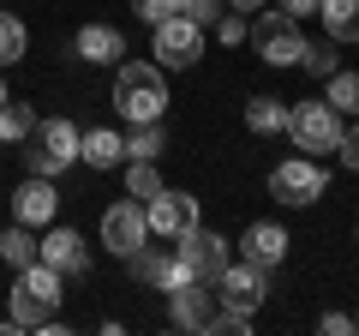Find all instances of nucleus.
<instances>
[{
  "instance_id": "f257e3e1",
  "label": "nucleus",
  "mask_w": 359,
  "mask_h": 336,
  "mask_svg": "<svg viewBox=\"0 0 359 336\" xmlns=\"http://www.w3.org/2000/svg\"><path fill=\"white\" fill-rule=\"evenodd\" d=\"M114 108L120 120H162L168 108V78L156 60H120L114 72Z\"/></svg>"
},
{
  "instance_id": "f03ea898",
  "label": "nucleus",
  "mask_w": 359,
  "mask_h": 336,
  "mask_svg": "<svg viewBox=\"0 0 359 336\" xmlns=\"http://www.w3.org/2000/svg\"><path fill=\"white\" fill-rule=\"evenodd\" d=\"M60 271H54V264H25V271H18V283L6 288V306H13V324H48L54 312H60Z\"/></svg>"
},
{
  "instance_id": "7ed1b4c3",
  "label": "nucleus",
  "mask_w": 359,
  "mask_h": 336,
  "mask_svg": "<svg viewBox=\"0 0 359 336\" xmlns=\"http://www.w3.org/2000/svg\"><path fill=\"white\" fill-rule=\"evenodd\" d=\"M282 132L299 144V156H330L335 144H341V132H347V127H341V115H335V108L318 96V103L287 108V127H282Z\"/></svg>"
},
{
  "instance_id": "20e7f679",
  "label": "nucleus",
  "mask_w": 359,
  "mask_h": 336,
  "mask_svg": "<svg viewBox=\"0 0 359 336\" xmlns=\"http://www.w3.org/2000/svg\"><path fill=\"white\" fill-rule=\"evenodd\" d=\"M245 37H252V49L264 54L269 66H299V54H306V37H299V18H287L282 6H276V13H257L252 18V30H245Z\"/></svg>"
},
{
  "instance_id": "39448f33",
  "label": "nucleus",
  "mask_w": 359,
  "mask_h": 336,
  "mask_svg": "<svg viewBox=\"0 0 359 336\" xmlns=\"http://www.w3.org/2000/svg\"><path fill=\"white\" fill-rule=\"evenodd\" d=\"M30 150H25V162H30V174H60L66 162H78V138H84V132L72 127V120H36V132H30Z\"/></svg>"
},
{
  "instance_id": "423d86ee",
  "label": "nucleus",
  "mask_w": 359,
  "mask_h": 336,
  "mask_svg": "<svg viewBox=\"0 0 359 336\" xmlns=\"http://www.w3.org/2000/svg\"><path fill=\"white\" fill-rule=\"evenodd\" d=\"M216 300H222V312H233V318H252L257 306H264V295H269V271H257V264H222V276L216 283Z\"/></svg>"
},
{
  "instance_id": "0eeeda50",
  "label": "nucleus",
  "mask_w": 359,
  "mask_h": 336,
  "mask_svg": "<svg viewBox=\"0 0 359 336\" xmlns=\"http://www.w3.org/2000/svg\"><path fill=\"white\" fill-rule=\"evenodd\" d=\"M156 37V66L162 72H186V66H198V54H204V25H192V18H162V25H150Z\"/></svg>"
},
{
  "instance_id": "6e6552de",
  "label": "nucleus",
  "mask_w": 359,
  "mask_h": 336,
  "mask_svg": "<svg viewBox=\"0 0 359 336\" xmlns=\"http://www.w3.org/2000/svg\"><path fill=\"white\" fill-rule=\"evenodd\" d=\"M323 186H330V174L318 168V156H294V162H282L276 174H269V198L276 205H318L323 198Z\"/></svg>"
},
{
  "instance_id": "1a4fd4ad",
  "label": "nucleus",
  "mask_w": 359,
  "mask_h": 336,
  "mask_svg": "<svg viewBox=\"0 0 359 336\" xmlns=\"http://www.w3.org/2000/svg\"><path fill=\"white\" fill-rule=\"evenodd\" d=\"M150 240V222H144V198H120L102 210V246L114 259H132L138 246Z\"/></svg>"
},
{
  "instance_id": "9d476101",
  "label": "nucleus",
  "mask_w": 359,
  "mask_h": 336,
  "mask_svg": "<svg viewBox=\"0 0 359 336\" xmlns=\"http://www.w3.org/2000/svg\"><path fill=\"white\" fill-rule=\"evenodd\" d=\"M144 222H150L156 240H180V234L198 228L204 217H198V198L192 193H168V186H162L156 198H144Z\"/></svg>"
},
{
  "instance_id": "9b49d317",
  "label": "nucleus",
  "mask_w": 359,
  "mask_h": 336,
  "mask_svg": "<svg viewBox=\"0 0 359 336\" xmlns=\"http://www.w3.org/2000/svg\"><path fill=\"white\" fill-rule=\"evenodd\" d=\"M168 300H174L168 312H174V324H180V330H192V336H210V330H216L222 300L210 295V283H198V276H192V283H180Z\"/></svg>"
},
{
  "instance_id": "f8f14e48",
  "label": "nucleus",
  "mask_w": 359,
  "mask_h": 336,
  "mask_svg": "<svg viewBox=\"0 0 359 336\" xmlns=\"http://www.w3.org/2000/svg\"><path fill=\"white\" fill-rule=\"evenodd\" d=\"M180 264H186V271L198 276V283H216L222 276V264H228V240H222L216 228H204V222H198V228H186L180 234V252H174Z\"/></svg>"
},
{
  "instance_id": "ddd939ff",
  "label": "nucleus",
  "mask_w": 359,
  "mask_h": 336,
  "mask_svg": "<svg viewBox=\"0 0 359 336\" xmlns=\"http://www.w3.org/2000/svg\"><path fill=\"white\" fill-rule=\"evenodd\" d=\"M36 259L54 264L60 276H84L90 271V246H84V234H78V228H66V222H60V228H48L36 240Z\"/></svg>"
},
{
  "instance_id": "4468645a",
  "label": "nucleus",
  "mask_w": 359,
  "mask_h": 336,
  "mask_svg": "<svg viewBox=\"0 0 359 336\" xmlns=\"http://www.w3.org/2000/svg\"><path fill=\"white\" fill-rule=\"evenodd\" d=\"M54 210H60V193H54L48 174H30V181L13 193V222H25V228H42V222H54Z\"/></svg>"
},
{
  "instance_id": "2eb2a0df",
  "label": "nucleus",
  "mask_w": 359,
  "mask_h": 336,
  "mask_svg": "<svg viewBox=\"0 0 359 336\" xmlns=\"http://www.w3.org/2000/svg\"><path fill=\"white\" fill-rule=\"evenodd\" d=\"M126 264H132V276H138V283H150V288H168V295H174L180 283H192V271H186L180 259H168V252H156L150 240H144V246L132 252Z\"/></svg>"
},
{
  "instance_id": "dca6fc26",
  "label": "nucleus",
  "mask_w": 359,
  "mask_h": 336,
  "mask_svg": "<svg viewBox=\"0 0 359 336\" xmlns=\"http://www.w3.org/2000/svg\"><path fill=\"white\" fill-rule=\"evenodd\" d=\"M240 252H245V264H257V271H276V264L287 259V228L282 222H252V228L240 234Z\"/></svg>"
},
{
  "instance_id": "f3484780",
  "label": "nucleus",
  "mask_w": 359,
  "mask_h": 336,
  "mask_svg": "<svg viewBox=\"0 0 359 336\" xmlns=\"http://www.w3.org/2000/svg\"><path fill=\"white\" fill-rule=\"evenodd\" d=\"M72 49L84 54L90 66H120V60H126V37H120L114 25H84Z\"/></svg>"
},
{
  "instance_id": "a211bd4d",
  "label": "nucleus",
  "mask_w": 359,
  "mask_h": 336,
  "mask_svg": "<svg viewBox=\"0 0 359 336\" xmlns=\"http://www.w3.org/2000/svg\"><path fill=\"white\" fill-rule=\"evenodd\" d=\"M78 162H90V168H120V162H126V138L108 132V127L84 132V138H78Z\"/></svg>"
},
{
  "instance_id": "6ab92c4d",
  "label": "nucleus",
  "mask_w": 359,
  "mask_h": 336,
  "mask_svg": "<svg viewBox=\"0 0 359 336\" xmlns=\"http://www.w3.org/2000/svg\"><path fill=\"white\" fill-rule=\"evenodd\" d=\"M330 42H359V0H318Z\"/></svg>"
},
{
  "instance_id": "aec40b11",
  "label": "nucleus",
  "mask_w": 359,
  "mask_h": 336,
  "mask_svg": "<svg viewBox=\"0 0 359 336\" xmlns=\"http://www.w3.org/2000/svg\"><path fill=\"white\" fill-rule=\"evenodd\" d=\"M323 103H330L335 115H359V72L335 66V72L323 78Z\"/></svg>"
},
{
  "instance_id": "412c9836",
  "label": "nucleus",
  "mask_w": 359,
  "mask_h": 336,
  "mask_svg": "<svg viewBox=\"0 0 359 336\" xmlns=\"http://www.w3.org/2000/svg\"><path fill=\"white\" fill-rule=\"evenodd\" d=\"M30 132H36V108L6 96V103H0V144H25Z\"/></svg>"
},
{
  "instance_id": "4be33fe9",
  "label": "nucleus",
  "mask_w": 359,
  "mask_h": 336,
  "mask_svg": "<svg viewBox=\"0 0 359 336\" xmlns=\"http://www.w3.org/2000/svg\"><path fill=\"white\" fill-rule=\"evenodd\" d=\"M0 259L13 264V271H25V264H36V234H30L25 222H13V228H0Z\"/></svg>"
},
{
  "instance_id": "5701e85b",
  "label": "nucleus",
  "mask_w": 359,
  "mask_h": 336,
  "mask_svg": "<svg viewBox=\"0 0 359 336\" xmlns=\"http://www.w3.org/2000/svg\"><path fill=\"white\" fill-rule=\"evenodd\" d=\"M245 127L264 132V138H276V132L287 127V108L276 103V96H252V103H245Z\"/></svg>"
},
{
  "instance_id": "b1692460",
  "label": "nucleus",
  "mask_w": 359,
  "mask_h": 336,
  "mask_svg": "<svg viewBox=\"0 0 359 336\" xmlns=\"http://www.w3.org/2000/svg\"><path fill=\"white\" fill-rule=\"evenodd\" d=\"M162 144H168L162 120H132V138H126V156H144V162H156V156H162Z\"/></svg>"
},
{
  "instance_id": "393cba45",
  "label": "nucleus",
  "mask_w": 359,
  "mask_h": 336,
  "mask_svg": "<svg viewBox=\"0 0 359 336\" xmlns=\"http://www.w3.org/2000/svg\"><path fill=\"white\" fill-rule=\"evenodd\" d=\"M126 193H132V198H156V193H162V174H156V162L126 156Z\"/></svg>"
},
{
  "instance_id": "a878e982",
  "label": "nucleus",
  "mask_w": 359,
  "mask_h": 336,
  "mask_svg": "<svg viewBox=\"0 0 359 336\" xmlns=\"http://www.w3.org/2000/svg\"><path fill=\"white\" fill-rule=\"evenodd\" d=\"M25 42H30V30L18 25L13 13H0V66H18V60H25Z\"/></svg>"
},
{
  "instance_id": "bb28decb",
  "label": "nucleus",
  "mask_w": 359,
  "mask_h": 336,
  "mask_svg": "<svg viewBox=\"0 0 359 336\" xmlns=\"http://www.w3.org/2000/svg\"><path fill=\"white\" fill-rule=\"evenodd\" d=\"M299 66H306L311 78H330L335 66H341V60H335V42H306V54H299Z\"/></svg>"
},
{
  "instance_id": "cd10ccee",
  "label": "nucleus",
  "mask_w": 359,
  "mask_h": 336,
  "mask_svg": "<svg viewBox=\"0 0 359 336\" xmlns=\"http://www.w3.org/2000/svg\"><path fill=\"white\" fill-rule=\"evenodd\" d=\"M228 13V0H180V18H192V25H216V18Z\"/></svg>"
},
{
  "instance_id": "c85d7f7f",
  "label": "nucleus",
  "mask_w": 359,
  "mask_h": 336,
  "mask_svg": "<svg viewBox=\"0 0 359 336\" xmlns=\"http://www.w3.org/2000/svg\"><path fill=\"white\" fill-rule=\"evenodd\" d=\"M210 30H216V37L228 42V49H233V42H245V30H252V18H240V13H222V18H216Z\"/></svg>"
},
{
  "instance_id": "c756f323",
  "label": "nucleus",
  "mask_w": 359,
  "mask_h": 336,
  "mask_svg": "<svg viewBox=\"0 0 359 336\" xmlns=\"http://www.w3.org/2000/svg\"><path fill=\"white\" fill-rule=\"evenodd\" d=\"M132 13H138L144 25H162V18L180 13V0H132Z\"/></svg>"
},
{
  "instance_id": "7c9ffc66",
  "label": "nucleus",
  "mask_w": 359,
  "mask_h": 336,
  "mask_svg": "<svg viewBox=\"0 0 359 336\" xmlns=\"http://www.w3.org/2000/svg\"><path fill=\"white\" fill-rule=\"evenodd\" d=\"M318 330H323V336H353V318H347V312H323Z\"/></svg>"
},
{
  "instance_id": "2f4dec72",
  "label": "nucleus",
  "mask_w": 359,
  "mask_h": 336,
  "mask_svg": "<svg viewBox=\"0 0 359 336\" xmlns=\"http://www.w3.org/2000/svg\"><path fill=\"white\" fill-rule=\"evenodd\" d=\"M335 150H341V162H347V168H359V127H353V132H341V144H335Z\"/></svg>"
},
{
  "instance_id": "473e14b6",
  "label": "nucleus",
  "mask_w": 359,
  "mask_h": 336,
  "mask_svg": "<svg viewBox=\"0 0 359 336\" xmlns=\"http://www.w3.org/2000/svg\"><path fill=\"white\" fill-rule=\"evenodd\" d=\"M287 18H306V13H318V0H276Z\"/></svg>"
},
{
  "instance_id": "72a5a7b5",
  "label": "nucleus",
  "mask_w": 359,
  "mask_h": 336,
  "mask_svg": "<svg viewBox=\"0 0 359 336\" xmlns=\"http://www.w3.org/2000/svg\"><path fill=\"white\" fill-rule=\"evenodd\" d=\"M264 6H269V0H228V13H240V18H257Z\"/></svg>"
},
{
  "instance_id": "f704fd0d",
  "label": "nucleus",
  "mask_w": 359,
  "mask_h": 336,
  "mask_svg": "<svg viewBox=\"0 0 359 336\" xmlns=\"http://www.w3.org/2000/svg\"><path fill=\"white\" fill-rule=\"evenodd\" d=\"M0 103H6V78H0Z\"/></svg>"
}]
</instances>
